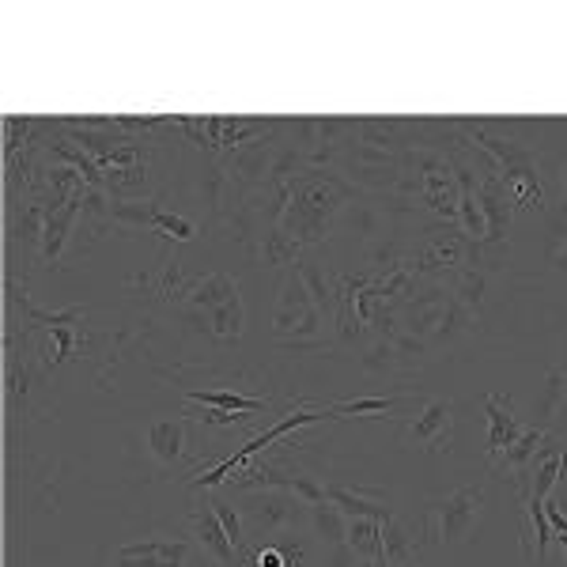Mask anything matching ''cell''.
I'll return each instance as SVG.
<instances>
[{"label": "cell", "instance_id": "cell-1", "mask_svg": "<svg viewBox=\"0 0 567 567\" xmlns=\"http://www.w3.org/2000/svg\"><path fill=\"white\" fill-rule=\"evenodd\" d=\"M488 492L484 488H454L447 496L431 499L428 511H424V541L428 545H462L469 530L477 526L481 518V507Z\"/></svg>", "mask_w": 567, "mask_h": 567}, {"label": "cell", "instance_id": "cell-2", "mask_svg": "<svg viewBox=\"0 0 567 567\" xmlns=\"http://www.w3.org/2000/svg\"><path fill=\"white\" fill-rule=\"evenodd\" d=\"M318 420H341V416L333 413L329 405H326V409H299V413L284 416V420H280V424H273V428H265L261 435H254V439H250L246 447H239L235 454H227L224 462L212 465L205 477H193L189 484H193V488H216V484H227V481H231V473H239L242 465L250 462V458L258 454V450H265L269 443H276V439H284L288 431L307 428V424H318Z\"/></svg>", "mask_w": 567, "mask_h": 567}, {"label": "cell", "instance_id": "cell-3", "mask_svg": "<svg viewBox=\"0 0 567 567\" xmlns=\"http://www.w3.org/2000/svg\"><path fill=\"white\" fill-rule=\"evenodd\" d=\"M303 507L292 492L284 488H261V492H250L242 499V518H246V530L250 533H280V530H292L295 522L303 518Z\"/></svg>", "mask_w": 567, "mask_h": 567}, {"label": "cell", "instance_id": "cell-4", "mask_svg": "<svg viewBox=\"0 0 567 567\" xmlns=\"http://www.w3.org/2000/svg\"><path fill=\"white\" fill-rule=\"evenodd\" d=\"M401 439H405V447H420L435 458L450 454V447H454V401H443V397L428 401L416 420L401 424Z\"/></svg>", "mask_w": 567, "mask_h": 567}, {"label": "cell", "instance_id": "cell-5", "mask_svg": "<svg viewBox=\"0 0 567 567\" xmlns=\"http://www.w3.org/2000/svg\"><path fill=\"white\" fill-rule=\"evenodd\" d=\"M189 545L186 541H167V537H144L129 541L114 552L118 567H186Z\"/></svg>", "mask_w": 567, "mask_h": 567}, {"label": "cell", "instance_id": "cell-6", "mask_svg": "<svg viewBox=\"0 0 567 567\" xmlns=\"http://www.w3.org/2000/svg\"><path fill=\"white\" fill-rule=\"evenodd\" d=\"M189 526H193V537H197V545L216 560L220 567H239V552L231 545V537H227L224 522L216 515V507H212V499H205L193 518H189Z\"/></svg>", "mask_w": 567, "mask_h": 567}, {"label": "cell", "instance_id": "cell-7", "mask_svg": "<svg viewBox=\"0 0 567 567\" xmlns=\"http://www.w3.org/2000/svg\"><path fill=\"white\" fill-rule=\"evenodd\" d=\"M144 443H148V454H152L155 462L163 465V469H171L174 462H182V454H186V443H189V420L186 416H159L152 420L148 428H144Z\"/></svg>", "mask_w": 567, "mask_h": 567}, {"label": "cell", "instance_id": "cell-8", "mask_svg": "<svg viewBox=\"0 0 567 567\" xmlns=\"http://www.w3.org/2000/svg\"><path fill=\"white\" fill-rule=\"evenodd\" d=\"M326 499L341 511L344 518H375V522H390L394 511L382 492L375 488H344V484H326Z\"/></svg>", "mask_w": 567, "mask_h": 567}, {"label": "cell", "instance_id": "cell-9", "mask_svg": "<svg viewBox=\"0 0 567 567\" xmlns=\"http://www.w3.org/2000/svg\"><path fill=\"white\" fill-rule=\"evenodd\" d=\"M484 413H488V424H492V431H488V458L496 462L503 450L515 447L518 439L526 435V428H522V420L515 416L511 397H503V394L484 397Z\"/></svg>", "mask_w": 567, "mask_h": 567}, {"label": "cell", "instance_id": "cell-10", "mask_svg": "<svg viewBox=\"0 0 567 567\" xmlns=\"http://www.w3.org/2000/svg\"><path fill=\"white\" fill-rule=\"evenodd\" d=\"M545 439H549V431L545 428H526V435L518 439L515 447H507L496 462H492V473H511V481H515L518 473H522V469H530L533 458L541 454Z\"/></svg>", "mask_w": 567, "mask_h": 567}, {"label": "cell", "instance_id": "cell-11", "mask_svg": "<svg viewBox=\"0 0 567 567\" xmlns=\"http://www.w3.org/2000/svg\"><path fill=\"white\" fill-rule=\"evenodd\" d=\"M186 401H197V405H205V409L242 413V416L269 409V401H265V397H250V394H239V390H186Z\"/></svg>", "mask_w": 567, "mask_h": 567}, {"label": "cell", "instance_id": "cell-12", "mask_svg": "<svg viewBox=\"0 0 567 567\" xmlns=\"http://www.w3.org/2000/svg\"><path fill=\"white\" fill-rule=\"evenodd\" d=\"M499 178H503V189H507V197H511L518 208H541V205H545V193H541V182H537V174H533L530 163L507 167V171L499 174Z\"/></svg>", "mask_w": 567, "mask_h": 567}, {"label": "cell", "instance_id": "cell-13", "mask_svg": "<svg viewBox=\"0 0 567 567\" xmlns=\"http://www.w3.org/2000/svg\"><path fill=\"white\" fill-rule=\"evenodd\" d=\"M295 273L303 276V284H307L314 307L322 310V314H341V295H337V288L329 284L326 273H322L314 261H295Z\"/></svg>", "mask_w": 567, "mask_h": 567}, {"label": "cell", "instance_id": "cell-14", "mask_svg": "<svg viewBox=\"0 0 567 567\" xmlns=\"http://www.w3.org/2000/svg\"><path fill=\"white\" fill-rule=\"evenodd\" d=\"M348 549L356 552L360 560H382V522L375 518H348Z\"/></svg>", "mask_w": 567, "mask_h": 567}, {"label": "cell", "instance_id": "cell-15", "mask_svg": "<svg viewBox=\"0 0 567 567\" xmlns=\"http://www.w3.org/2000/svg\"><path fill=\"white\" fill-rule=\"evenodd\" d=\"M231 295H239V284H235V280H231L227 273H212V276H205V280H197V284H193V292H189V303L212 314L216 307H224Z\"/></svg>", "mask_w": 567, "mask_h": 567}, {"label": "cell", "instance_id": "cell-16", "mask_svg": "<svg viewBox=\"0 0 567 567\" xmlns=\"http://www.w3.org/2000/svg\"><path fill=\"white\" fill-rule=\"evenodd\" d=\"M310 511V526H314V533L326 541L329 549L333 545H348V518L333 507V503H314V507H307Z\"/></svg>", "mask_w": 567, "mask_h": 567}, {"label": "cell", "instance_id": "cell-17", "mask_svg": "<svg viewBox=\"0 0 567 567\" xmlns=\"http://www.w3.org/2000/svg\"><path fill=\"white\" fill-rule=\"evenodd\" d=\"M242 322H246V307H242V295H231L224 307H216L208 314V326L220 341H239Z\"/></svg>", "mask_w": 567, "mask_h": 567}, {"label": "cell", "instance_id": "cell-18", "mask_svg": "<svg viewBox=\"0 0 567 567\" xmlns=\"http://www.w3.org/2000/svg\"><path fill=\"white\" fill-rule=\"evenodd\" d=\"M413 537L401 530V522L390 518L382 522V556H386V567H401V564H413Z\"/></svg>", "mask_w": 567, "mask_h": 567}, {"label": "cell", "instance_id": "cell-19", "mask_svg": "<svg viewBox=\"0 0 567 567\" xmlns=\"http://www.w3.org/2000/svg\"><path fill=\"white\" fill-rule=\"evenodd\" d=\"M450 265H462V242L458 239H435L428 254L416 261V269H450Z\"/></svg>", "mask_w": 567, "mask_h": 567}, {"label": "cell", "instance_id": "cell-20", "mask_svg": "<svg viewBox=\"0 0 567 567\" xmlns=\"http://www.w3.org/2000/svg\"><path fill=\"white\" fill-rule=\"evenodd\" d=\"M454 303L465 307L473 318H477V310L484 303V269H469V273L458 280V288H454Z\"/></svg>", "mask_w": 567, "mask_h": 567}, {"label": "cell", "instance_id": "cell-21", "mask_svg": "<svg viewBox=\"0 0 567 567\" xmlns=\"http://www.w3.org/2000/svg\"><path fill=\"white\" fill-rule=\"evenodd\" d=\"M360 367H363V371H371V375H382V371H397V367H401V360H397L394 337H382L378 344H371V348L363 352Z\"/></svg>", "mask_w": 567, "mask_h": 567}, {"label": "cell", "instance_id": "cell-22", "mask_svg": "<svg viewBox=\"0 0 567 567\" xmlns=\"http://www.w3.org/2000/svg\"><path fill=\"white\" fill-rule=\"evenodd\" d=\"M401 405V397H356V401H341V405H329L333 413L341 416H375V413H390Z\"/></svg>", "mask_w": 567, "mask_h": 567}, {"label": "cell", "instance_id": "cell-23", "mask_svg": "<svg viewBox=\"0 0 567 567\" xmlns=\"http://www.w3.org/2000/svg\"><path fill=\"white\" fill-rule=\"evenodd\" d=\"M152 227H155V231H163V235H167V239H174V242H189L193 235H197V227L189 224L186 216H174V212H163V208H155Z\"/></svg>", "mask_w": 567, "mask_h": 567}, {"label": "cell", "instance_id": "cell-24", "mask_svg": "<svg viewBox=\"0 0 567 567\" xmlns=\"http://www.w3.org/2000/svg\"><path fill=\"white\" fill-rule=\"evenodd\" d=\"M80 348V329L76 326H57L50 329V363H65L76 356Z\"/></svg>", "mask_w": 567, "mask_h": 567}, {"label": "cell", "instance_id": "cell-25", "mask_svg": "<svg viewBox=\"0 0 567 567\" xmlns=\"http://www.w3.org/2000/svg\"><path fill=\"white\" fill-rule=\"evenodd\" d=\"M394 348H397L401 367H416V363H424V356H428V341H424V337H413V333L394 337Z\"/></svg>", "mask_w": 567, "mask_h": 567}, {"label": "cell", "instance_id": "cell-26", "mask_svg": "<svg viewBox=\"0 0 567 567\" xmlns=\"http://www.w3.org/2000/svg\"><path fill=\"white\" fill-rule=\"evenodd\" d=\"M193 420H201V424H212V428H227V424H246L250 416L242 413H227V409H205L201 416H193Z\"/></svg>", "mask_w": 567, "mask_h": 567}, {"label": "cell", "instance_id": "cell-27", "mask_svg": "<svg viewBox=\"0 0 567 567\" xmlns=\"http://www.w3.org/2000/svg\"><path fill=\"white\" fill-rule=\"evenodd\" d=\"M329 567H360V556L348 549V545H333V556H329Z\"/></svg>", "mask_w": 567, "mask_h": 567}, {"label": "cell", "instance_id": "cell-28", "mask_svg": "<svg viewBox=\"0 0 567 567\" xmlns=\"http://www.w3.org/2000/svg\"><path fill=\"white\" fill-rule=\"evenodd\" d=\"M556 269H567V246L560 250V254H556Z\"/></svg>", "mask_w": 567, "mask_h": 567}, {"label": "cell", "instance_id": "cell-29", "mask_svg": "<svg viewBox=\"0 0 567 567\" xmlns=\"http://www.w3.org/2000/svg\"><path fill=\"white\" fill-rule=\"evenodd\" d=\"M556 541H560V552H564V560H567V533H560Z\"/></svg>", "mask_w": 567, "mask_h": 567}, {"label": "cell", "instance_id": "cell-30", "mask_svg": "<svg viewBox=\"0 0 567 567\" xmlns=\"http://www.w3.org/2000/svg\"><path fill=\"white\" fill-rule=\"evenodd\" d=\"M401 567H416V564H401Z\"/></svg>", "mask_w": 567, "mask_h": 567}]
</instances>
